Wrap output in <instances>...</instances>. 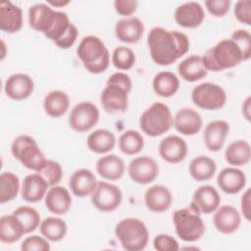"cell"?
Wrapping results in <instances>:
<instances>
[{
    "instance_id": "obj_1",
    "label": "cell",
    "mask_w": 251,
    "mask_h": 251,
    "mask_svg": "<svg viewBox=\"0 0 251 251\" xmlns=\"http://www.w3.org/2000/svg\"><path fill=\"white\" fill-rule=\"evenodd\" d=\"M147 44L151 59L159 66H169L175 63L189 50L187 35L161 26H155L149 31Z\"/></svg>"
},
{
    "instance_id": "obj_5",
    "label": "cell",
    "mask_w": 251,
    "mask_h": 251,
    "mask_svg": "<svg viewBox=\"0 0 251 251\" xmlns=\"http://www.w3.org/2000/svg\"><path fill=\"white\" fill-rule=\"evenodd\" d=\"M115 234L122 247L126 251H141L149 240L146 225L137 218H126L115 227Z\"/></svg>"
},
{
    "instance_id": "obj_47",
    "label": "cell",
    "mask_w": 251,
    "mask_h": 251,
    "mask_svg": "<svg viewBox=\"0 0 251 251\" xmlns=\"http://www.w3.org/2000/svg\"><path fill=\"white\" fill-rule=\"evenodd\" d=\"M231 2L229 0H207L205 7L215 17H224L229 11Z\"/></svg>"
},
{
    "instance_id": "obj_52",
    "label": "cell",
    "mask_w": 251,
    "mask_h": 251,
    "mask_svg": "<svg viewBox=\"0 0 251 251\" xmlns=\"http://www.w3.org/2000/svg\"><path fill=\"white\" fill-rule=\"evenodd\" d=\"M250 108H251V97L248 96L242 104V115L247 121H250Z\"/></svg>"
},
{
    "instance_id": "obj_7",
    "label": "cell",
    "mask_w": 251,
    "mask_h": 251,
    "mask_svg": "<svg viewBox=\"0 0 251 251\" xmlns=\"http://www.w3.org/2000/svg\"><path fill=\"white\" fill-rule=\"evenodd\" d=\"M173 120L170 108L162 102H155L141 114L139 126L148 136L157 137L170 130Z\"/></svg>"
},
{
    "instance_id": "obj_36",
    "label": "cell",
    "mask_w": 251,
    "mask_h": 251,
    "mask_svg": "<svg viewBox=\"0 0 251 251\" xmlns=\"http://www.w3.org/2000/svg\"><path fill=\"white\" fill-rule=\"evenodd\" d=\"M40 233L49 241L58 242L62 240L68 231L67 224L57 217H47L41 221L39 226Z\"/></svg>"
},
{
    "instance_id": "obj_29",
    "label": "cell",
    "mask_w": 251,
    "mask_h": 251,
    "mask_svg": "<svg viewBox=\"0 0 251 251\" xmlns=\"http://www.w3.org/2000/svg\"><path fill=\"white\" fill-rule=\"evenodd\" d=\"M177 73L183 80L195 82L204 78L207 75L208 71L203 64L201 56L191 55L178 64Z\"/></svg>"
},
{
    "instance_id": "obj_22",
    "label": "cell",
    "mask_w": 251,
    "mask_h": 251,
    "mask_svg": "<svg viewBox=\"0 0 251 251\" xmlns=\"http://www.w3.org/2000/svg\"><path fill=\"white\" fill-rule=\"evenodd\" d=\"M45 207L47 210L55 215H65L69 212L72 206V196L69 190L60 185L51 186L45 197H44Z\"/></svg>"
},
{
    "instance_id": "obj_14",
    "label": "cell",
    "mask_w": 251,
    "mask_h": 251,
    "mask_svg": "<svg viewBox=\"0 0 251 251\" xmlns=\"http://www.w3.org/2000/svg\"><path fill=\"white\" fill-rule=\"evenodd\" d=\"M158 149L161 158L170 164L182 162L188 152L185 140L178 135L166 136L161 140Z\"/></svg>"
},
{
    "instance_id": "obj_2",
    "label": "cell",
    "mask_w": 251,
    "mask_h": 251,
    "mask_svg": "<svg viewBox=\"0 0 251 251\" xmlns=\"http://www.w3.org/2000/svg\"><path fill=\"white\" fill-rule=\"evenodd\" d=\"M76 55L84 69L93 75L105 72L110 65L109 50L102 39L95 35H87L80 40Z\"/></svg>"
},
{
    "instance_id": "obj_42",
    "label": "cell",
    "mask_w": 251,
    "mask_h": 251,
    "mask_svg": "<svg viewBox=\"0 0 251 251\" xmlns=\"http://www.w3.org/2000/svg\"><path fill=\"white\" fill-rule=\"evenodd\" d=\"M38 173L45 178L50 187L58 185L63 177L62 166L53 160H47L42 170Z\"/></svg>"
},
{
    "instance_id": "obj_26",
    "label": "cell",
    "mask_w": 251,
    "mask_h": 251,
    "mask_svg": "<svg viewBox=\"0 0 251 251\" xmlns=\"http://www.w3.org/2000/svg\"><path fill=\"white\" fill-rule=\"evenodd\" d=\"M201 214H211L215 212L221 204L219 191L212 185L206 184L199 186L193 193L191 201Z\"/></svg>"
},
{
    "instance_id": "obj_50",
    "label": "cell",
    "mask_w": 251,
    "mask_h": 251,
    "mask_svg": "<svg viewBox=\"0 0 251 251\" xmlns=\"http://www.w3.org/2000/svg\"><path fill=\"white\" fill-rule=\"evenodd\" d=\"M107 82L121 85L122 87L126 89L128 92H130V90L132 88V81H131L130 76L123 72H117V73L112 74L109 76V78L107 79Z\"/></svg>"
},
{
    "instance_id": "obj_39",
    "label": "cell",
    "mask_w": 251,
    "mask_h": 251,
    "mask_svg": "<svg viewBox=\"0 0 251 251\" xmlns=\"http://www.w3.org/2000/svg\"><path fill=\"white\" fill-rule=\"evenodd\" d=\"M12 214L21 221L24 226L25 234L34 231L40 226V215L33 207L20 206L16 210H14Z\"/></svg>"
},
{
    "instance_id": "obj_54",
    "label": "cell",
    "mask_w": 251,
    "mask_h": 251,
    "mask_svg": "<svg viewBox=\"0 0 251 251\" xmlns=\"http://www.w3.org/2000/svg\"><path fill=\"white\" fill-rule=\"evenodd\" d=\"M1 43H2V48H3V52H2V56H1V60H3V59H4V57H5V45H4V42H3V41H2Z\"/></svg>"
},
{
    "instance_id": "obj_48",
    "label": "cell",
    "mask_w": 251,
    "mask_h": 251,
    "mask_svg": "<svg viewBox=\"0 0 251 251\" xmlns=\"http://www.w3.org/2000/svg\"><path fill=\"white\" fill-rule=\"evenodd\" d=\"M138 6V2L136 0H116L114 2L115 11L126 18L130 17L135 13Z\"/></svg>"
},
{
    "instance_id": "obj_4",
    "label": "cell",
    "mask_w": 251,
    "mask_h": 251,
    "mask_svg": "<svg viewBox=\"0 0 251 251\" xmlns=\"http://www.w3.org/2000/svg\"><path fill=\"white\" fill-rule=\"evenodd\" d=\"M173 223L177 236L185 242L197 241L205 233V224L201 213L192 202L174 212Z\"/></svg>"
},
{
    "instance_id": "obj_3",
    "label": "cell",
    "mask_w": 251,
    "mask_h": 251,
    "mask_svg": "<svg viewBox=\"0 0 251 251\" xmlns=\"http://www.w3.org/2000/svg\"><path fill=\"white\" fill-rule=\"evenodd\" d=\"M201 57L206 70L212 72L234 68L243 61L239 47L230 38L219 41Z\"/></svg>"
},
{
    "instance_id": "obj_31",
    "label": "cell",
    "mask_w": 251,
    "mask_h": 251,
    "mask_svg": "<svg viewBox=\"0 0 251 251\" xmlns=\"http://www.w3.org/2000/svg\"><path fill=\"white\" fill-rule=\"evenodd\" d=\"M24 234H25L24 226L15 215L10 214L0 218V240L3 243L17 242Z\"/></svg>"
},
{
    "instance_id": "obj_18",
    "label": "cell",
    "mask_w": 251,
    "mask_h": 251,
    "mask_svg": "<svg viewBox=\"0 0 251 251\" xmlns=\"http://www.w3.org/2000/svg\"><path fill=\"white\" fill-rule=\"evenodd\" d=\"M213 223L218 231L225 234H230L239 228L241 216L235 207L231 205H223L215 211Z\"/></svg>"
},
{
    "instance_id": "obj_15",
    "label": "cell",
    "mask_w": 251,
    "mask_h": 251,
    "mask_svg": "<svg viewBox=\"0 0 251 251\" xmlns=\"http://www.w3.org/2000/svg\"><path fill=\"white\" fill-rule=\"evenodd\" d=\"M173 126L182 135H195L203 126V120L198 112L191 108L179 109L174 117Z\"/></svg>"
},
{
    "instance_id": "obj_41",
    "label": "cell",
    "mask_w": 251,
    "mask_h": 251,
    "mask_svg": "<svg viewBox=\"0 0 251 251\" xmlns=\"http://www.w3.org/2000/svg\"><path fill=\"white\" fill-rule=\"evenodd\" d=\"M71 25L72 23L70 21V18L65 12L56 11L55 20L51 27L48 29V31L44 35L55 43L67 32Z\"/></svg>"
},
{
    "instance_id": "obj_43",
    "label": "cell",
    "mask_w": 251,
    "mask_h": 251,
    "mask_svg": "<svg viewBox=\"0 0 251 251\" xmlns=\"http://www.w3.org/2000/svg\"><path fill=\"white\" fill-rule=\"evenodd\" d=\"M230 39L239 47L243 61H248L251 57V34L246 29H236L232 32Z\"/></svg>"
},
{
    "instance_id": "obj_12",
    "label": "cell",
    "mask_w": 251,
    "mask_h": 251,
    "mask_svg": "<svg viewBox=\"0 0 251 251\" xmlns=\"http://www.w3.org/2000/svg\"><path fill=\"white\" fill-rule=\"evenodd\" d=\"M128 93L121 85L106 82L100 96L102 107L110 114L126 112L128 105Z\"/></svg>"
},
{
    "instance_id": "obj_37",
    "label": "cell",
    "mask_w": 251,
    "mask_h": 251,
    "mask_svg": "<svg viewBox=\"0 0 251 251\" xmlns=\"http://www.w3.org/2000/svg\"><path fill=\"white\" fill-rule=\"evenodd\" d=\"M118 144L124 154L136 155L144 147V138L139 131L128 129L121 134Z\"/></svg>"
},
{
    "instance_id": "obj_20",
    "label": "cell",
    "mask_w": 251,
    "mask_h": 251,
    "mask_svg": "<svg viewBox=\"0 0 251 251\" xmlns=\"http://www.w3.org/2000/svg\"><path fill=\"white\" fill-rule=\"evenodd\" d=\"M49 187L48 182L39 173L27 175L22 183V198L28 203H36L45 197Z\"/></svg>"
},
{
    "instance_id": "obj_10",
    "label": "cell",
    "mask_w": 251,
    "mask_h": 251,
    "mask_svg": "<svg viewBox=\"0 0 251 251\" xmlns=\"http://www.w3.org/2000/svg\"><path fill=\"white\" fill-rule=\"evenodd\" d=\"M123 193L119 186L107 181H98L90 200L92 205L101 212H113L122 203Z\"/></svg>"
},
{
    "instance_id": "obj_44",
    "label": "cell",
    "mask_w": 251,
    "mask_h": 251,
    "mask_svg": "<svg viewBox=\"0 0 251 251\" xmlns=\"http://www.w3.org/2000/svg\"><path fill=\"white\" fill-rule=\"evenodd\" d=\"M48 241L43 235H30L22 242L21 249L23 251H49L51 247Z\"/></svg>"
},
{
    "instance_id": "obj_19",
    "label": "cell",
    "mask_w": 251,
    "mask_h": 251,
    "mask_svg": "<svg viewBox=\"0 0 251 251\" xmlns=\"http://www.w3.org/2000/svg\"><path fill=\"white\" fill-rule=\"evenodd\" d=\"M146 207L154 213H163L169 210L173 202L171 190L163 184H154L146 189L144 193Z\"/></svg>"
},
{
    "instance_id": "obj_13",
    "label": "cell",
    "mask_w": 251,
    "mask_h": 251,
    "mask_svg": "<svg viewBox=\"0 0 251 251\" xmlns=\"http://www.w3.org/2000/svg\"><path fill=\"white\" fill-rule=\"evenodd\" d=\"M34 90V81L26 74L11 75L5 81L4 91L12 100L21 101L28 98Z\"/></svg>"
},
{
    "instance_id": "obj_8",
    "label": "cell",
    "mask_w": 251,
    "mask_h": 251,
    "mask_svg": "<svg viewBox=\"0 0 251 251\" xmlns=\"http://www.w3.org/2000/svg\"><path fill=\"white\" fill-rule=\"evenodd\" d=\"M191 100L198 108L215 111L226 105V93L225 89L217 83L203 82L192 89Z\"/></svg>"
},
{
    "instance_id": "obj_27",
    "label": "cell",
    "mask_w": 251,
    "mask_h": 251,
    "mask_svg": "<svg viewBox=\"0 0 251 251\" xmlns=\"http://www.w3.org/2000/svg\"><path fill=\"white\" fill-rule=\"evenodd\" d=\"M22 9L10 1L0 4V29L6 33L18 32L23 26Z\"/></svg>"
},
{
    "instance_id": "obj_6",
    "label": "cell",
    "mask_w": 251,
    "mask_h": 251,
    "mask_svg": "<svg viewBox=\"0 0 251 251\" xmlns=\"http://www.w3.org/2000/svg\"><path fill=\"white\" fill-rule=\"evenodd\" d=\"M11 153L24 167L35 173L40 172L47 161L36 140L27 134L19 135L13 140Z\"/></svg>"
},
{
    "instance_id": "obj_9",
    "label": "cell",
    "mask_w": 251,
    "mask_h": 251,
    "mask_svg": "<svg viewBox=\"0 0 251 251\" xmlns=\"http://www.w3.org/2000/svg\"><path fill=\"white\" fill-rule=\"evenodd\" d=\"M98 107L90 101H81L74 106L69 116L70 126L77 132L91 129L99 121Z\"/></svg>"
},
{
    "instance_id": "obj_24",
    "label": "cell",
    "mask_w": 251,
    "mask_h": 251,
    "mask_svg": "<svg viewBox=\"0 0 251 251\" xmlns=\"http://www.w3.org/2000/svg\"><path fill=\"white\" fill-rule=\"evenodd\" d=\"M97 182L95 175L90 170L78 169L70 176L69 186L75 196L84 198L92 194Z\"/></svg>"
},
{
    "instance_id": "obj_38",
    "label": "cell",
    "mask_w": 251,
    "mask_h": 251,
    "mask_svg": "<svg viewBox=\"0 0 251 251\" xmlns=\"http://www.w3.org/2000/svg\"><path fill=\"white\" fill-rule=\"evenodd\" d=\"M19 190V176L12 172H3L0 175V203L4 204L15 199Z\"/></svg>"
},
{
    "instance_id": "obj_45",
    "label": "cell",
    "mask_w": 251,
    "mask_h": 251,
    "mask_svg": "<svg viewBox=\"0 0 251 251\" xmlns=\"http://www.w3.org/2000/svg\"><path fill=\"white\" fill-rule=\"evenodd\" d=\"M153 247L158 251H177L179 249L176 239L165 233L158 234L154 237Z\"/></svg>"
},
{
    "instance_id": "obj_51",
    "label": "cell",
    "mask_w": 251,
    "mask_h": 251,
    "mask_svg": "<svg viewBox=\"0 0 251 251\" xmlns=\"http://www.w3.org/2000/svg\"><path fill=\"white\" fill-rule=\"evenodd\" d=\"M251 190L250 188H247L245 192L242 194L240 199V207H241V213L244 217V219L248 222L251 220Z\"/></svg>"
},
{
    "instance_id": "obj_25",
    "label": "cell",
    "mask_w": 251,
    "mask_h": 251,
    "mask_svg": "<svg viewBox=\"0 0 251 251\" xmlns=\"http://www.w3.org/2000/svg\"><path fill=\"white\" fill-rule=\"evenodd\" d=\"M246 180L245 174L235 167L225 168L217 176L219 187L226 194L239 193L245 187Z\"/></svg>"
},
{
    "instance_id": "obj_49",
    "label": "cell",
    "mask_w": 251,
    "mask_h": 251,
    "mask_svg": "<svg viewBox=\"0 0 251 251\" xmlns=\"http://www.w3.org/2000/svg\"><path fill=\"white\" fill-rule=\"evenodd\" d=\"M77 35H78V30L76 26L74 24H72L69 29L67 30V32L57 42H55V44L61 49H69L76 41Z\"/></svg>"
},
{
    "instance_id": "obj_30",
    "label": "cell",
    "mask_w": 251,
    "mask_h": 251,
    "mask_svg": "<svg viewBox=\"0 0 251 251\" xmlns=\"http://www.w3.org/2000/svg\"><path fill=\"white\" fill-rule=\"evenodd\" d=\"M86 144L91 152L96 154H106L114 149L116 145V136L108 129L98 128L88 134Z\"/></svg>"
},
{
    "instance_id": "obj_28",
    "label": "cell",
    "mask_w": 251,
    "mask_h": 251,
    "mask_svg": "<svg viewBox=\"0 0 251 251\" xmlns=\"http://www.w3.org/2000/svg\"><path fill=\"white\" fill-rule=\"evenodd\" d=\"M125 171L126 165L124 160L115 154L105 155L96 162V172L107 180L115 181L122 178Z\"/></svg>"
},
{
    "instance_id": "obj_11",
    "label": "cell",
    "mask_w": 251,
    "mask_h": 251,
    "mask_svg": "<svg viewBox=\"0 0 251 251\" xmlns=\"http://www.w3.org/2000/svg\"><path fill=\"white\" fill-rule=\"evenodd\" d=\"M130 179L138 184L153 182L159 175V166L149 156H140L132 159L127 167Z\"/></svg>"
},
{
    "instance_id": "obj_53",
    "label": "cell",
    "mask_w": 251,
    "mask_h": 251,
    "mask_svg": "<svg viewBox=\"0 0 251 251\" xmlns=\"http://www.w3.org/2000/svg\"><path fill=\"white\" fill-rule=\"evenodd\" d=\"M48 5H50L52 8L55 7V8H62V7H65L67 6L68 4H70V1L69 0H55V1H48L47 2Z\"/></svg>"
},
{
    "instance_id": "obj_21",
    "label": "cell",
    "mask_w": 251,
    "mask_h": 251,
    "mask_svg": "<svg viewBox=\"0 0 251 251\" xmlns=\"http://www.w3.org/2000/svg\"><path fill=\"white\" fill-rule=\"evenodd\" d=\"M56 17V11L47 3H37L28 9V24L36 31L45 34L51 27Z\"/></svg>"
},
{
    "instance_id": "obj_34",
    "label": "cell",
    "mask_w": 251,
    "mask_h": 251,
    "mask_svg": "<svg viewBox=\"0 0 251 251\" xmlns=\"http://www.w3.org/2000/svg\"><path fill=\"white\" fill-rule=\"evenodd\" d=\"M251 159V147L246 140L232 141L225 151V160L232 167L247 165Z\"/></svg>"
},
{
    "instance_id": "obj_35",
    "label": "cell",
    "mask_w": 251,
    "mask_h": 251,
    "mask_svg": "<svg viewBox=\"0 0 251 251\" xmlns=\"http://www.w3.org/2000/svg\"><path fill=\"white\" fill-rule=\"evenodd\" d=\"M154 92L161 97L168 98L175 95L179 88V79L172 72L158 73L152 81Z\"/></svg>"
},
{
    "instance_id": "obj_46",
    "label": "cell",
    "mask_w": 251,
    "mask_h": 251,
    "mask_svg": "<svg viewBox=\"0 0 251 251\" xmlns=\"http://www.w3.org/2000/svg\"><path fill=\"white\" fill-rule=\"evenodd\" d=\"M234 16L238 22L246 25H251V1L250 0H240L235 3Z\"/></svg>"
},
{
    "instance_id": "obj_40",
    "label": "cell",
    "mask_w": 251,
    "mask_h": 251,
    "mask_svg": "<svg viewBox=\"0 0 251 251\" xmlns=\"http://www.w3.org/2000/svg\"><path fill=\"white\" fill-rule=\"evenodd\" d=\"M112 63L118 70H130L135 64V54L129 47L118 46L112 53Z\"/></svg>"
},
{
    "instance_id": "obj_23",
    "label": "cell",
    "mask_w": 251,
    "mask_h": 251,
    "mask_svg": "<svg viewBox=\"0 0 251 251\" xmlns=\"http://www.w3.org/2000/svg\"><path fill=\"white\" fill-rule=\"evenodd\" d=\"M144 32L142 21L136 17H127L121 19L115 25L116 37L124 43L138 42Z\"/></svg>"
},
{
    "instance_id": "obj_33",
    "label": "cell",
    "mask_w": 251,
    "mask_h": 251,
    "mask_svg": "<svg viewBox=\"0 0 251 251\" xmlns=\"http://www.w3.org/2000/svg\"><path fill=\"white\" fill-rule=\"evenodd\" d=\"M70 106L68 94L62 90H53L46 94L43 100L45 113L52 118H60L66 114Z\"/></svg>"
},
{
    "instance_id": "obj_16",
    "label": "cell",
    "mask_w": 251,
    "mask_h": 251,
    "mask_svg": "<svg viewBox=\"0 0 251 251\" xmlns=\"http://www.w3.org/2000/svg\"><path fill=\"white\" fill-rule=\"evenodd\" d=\"M174 17L176 24L180 26L195 28L203 23L205 12L200 3L190 1L177 6Z\"/></svg>"
},
{
    "instance_id": "obj_17",
    "label": "cell",
    "mask_w": 251,
    "mask_h": 251,
    "mask_svg": "<svg viewBox=\"0 0 251 251\" xmlns=\"http://www.w3.org/2000/svg\"><path fill=\"white\" fill-rule=\"evenodd\" d=\"M229 132V124L224 120H215L208 123L204 128L203 139L207 149L211 152L220 151Z\"/></svg>"
},
{
    "instance_id": "obj_32",
    "label": "cell",
    "mask_w": 251,
    "mask_h": 251,
    "mask_svg": "<svg viewBox=\"0 0 251 251\" xmlns=\"http://www.w3.org/2000/svg\"><path fill=\"white\" fill-rule=\"evenodd\" d=\"M217 171L216 162L204 155L193 158L189 164L188 172L190 176L196 181H206L211 179Z\"/></svg>"
}]
</instances>
